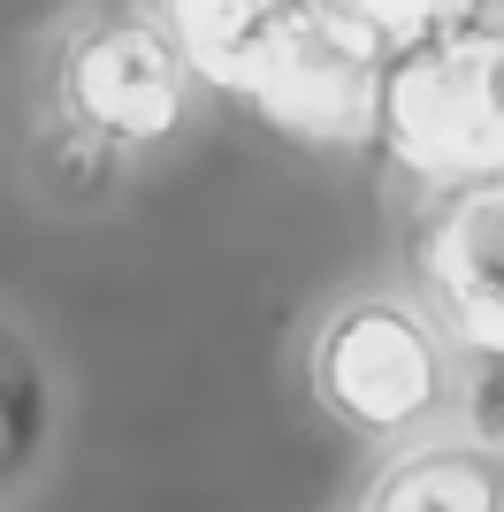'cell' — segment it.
<instances>
[{"label": "cell", "instance_id": "obj_7", "mask_svg": "<svg viewBox=\"0 0 504 512\" xmlns=\"http://www.w3.org/2000/svg\"><path fill=\"white\" fill-rule=\"evenodd\" d=\"M466 428L482 436V444L504 451V352H489L474 367V390H466Z\"/></svg>", "mask_w": 504, "mask_h": 512}, {"label": "cell", "instance_id": "obj_4", "mask_svg": "<svg viewBox=\"0 0 504 512\" xmlns=\"http://www.w3.org/2000/svg\"><path fill=\"white\" fill-rule=\"evenodd\" d=\"M413 291L466 352H504V169L428 192L413 230Z\"/></svg>", "mask_w": 504, "mask_h": 512}, {"label": "cell", "instance_id": "obj_8", "mask_svg": "<svg viewBox=\"0 0 504 512\" xmlns=\"http://www.w3.org/2000/svg\"><path fill=\"white\" fill-rule=\"evenodd\" d=\"M482 8H497V16H504V0H482Z\"/></svg>", "mask_w": 504, "mask_h": 512}, {"label": "cell", "instance_id": "obj_6", "mask_svg": "<svg viewBox=\"0 0 504 512\" xmlns=\"http://www.w3.org/2000/svg\"><path fill=\"white\" fill-rule=\"evenodd\" d=\"M54 436H62L54 375L39 344L0 314V512H23V497L39 490V474L54 467Z\"/></svg>", "mask_w": 504, "mask_h": 512}, {"label": "cell", "instance_id": "obj_3", "mask_svg": "<svg viewBox=\"0 0 504 512\" xmlns=\"http://www.w3.org/2000/svg\"><path fill=\"white\" fill-rule=\"evenodd\" d=\"M382 130L428 192L504 169V31L451 23L420 46H398L382 77Z\"/></svg>", "mask_w": 504, "mask_h": 512}, {"label": "cell", "instance_id": "obj_1", "mask_svg": "<svg viewBox=\"0 0 504 512\" xmlns=\"http://www.w3.org/2000/svg\"><path fill=\"white\" fill-rule=\"evenodd\" d=\"M207 130V69L161 0H69L39 46L31 176L54 214L115 207L130 176L161 169Z\"/></svg>", "mask_w": 504, "mask_h": 512}, {"label": "cell", "instance_id": "obj_5", "mask_svg": "<svg viewBox=\"0 0 504 512\" xmlns=\"http://www.w3.org/2000/svg\"><path fill=\"white\" fill-rule=\"evenodd\" d=\"M352 512H504V451L466 436H413L382 451L375 474L359 482Z\"/></svg>", "mask_w": 504, "mask_h": 512}, {"label": "cell", "instance_id": "obj_2", "mask_svg": "<svg viewBox=\"0 0 504 512\" xmlns=\"http://www.w3.org/2000/svg\"><path fill=\"white\" fill-rule=\"evenodd\" d=\"M466 344L443 314L405 283H352L336 291L298 337V390L306 406L352 444L398 451L436 436L466 406Z\"/></svg>", "mask_w": 504, "mask_h": 512}]
</instances>
